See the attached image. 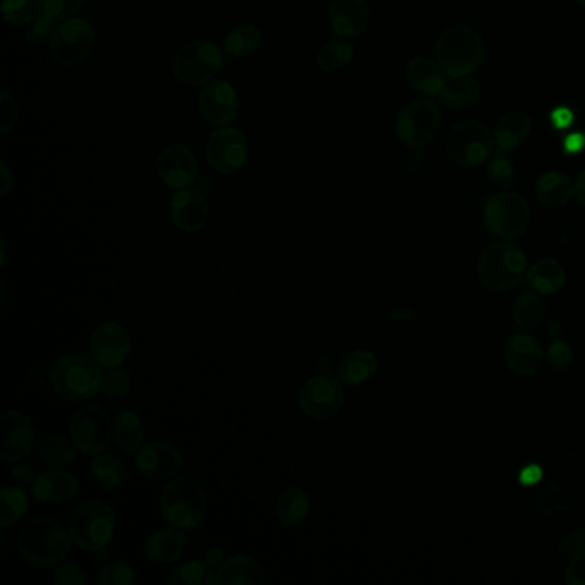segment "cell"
<instances>
[{"instance_id": "obj_1", "label": "cell", "mask_w": 585, "mask_h": 585, "mask_svg": "<svg viewBox=\"0 0 585 585\" xmlns=\"http://www.w3.org/2000/svg\"><path fill=\"white\" fill-rule=\"evenodd\" d=\"M16 544L23 560L35 567L50 568L66 561L74 543L69 529L50 517H37L19 531Z\"/></svg>"}, {"instance_id": "obj_2", "label": "cell", "mask_w": 585, "mask_h": 585, "mask_svg": "<svg viewBox=\"0 0 585 585\" xmlns=\"http://www.w3.org/2000/svg\"><path fill=\"white\" fill-rule=\"evenodd\" d=\"M436 61L450 78L472 76L486 55L484 40L469 26H450L436 40Z\"/></svg>"}, {"instance_id": "obj_3", "label": "cell", "mask_w": 585, "mask_h": 585, "mask_svg": "<svg viewBox=\"0 0 585 585\" xmlns=\"http://www.w3.org/2000/svg\"><path fill=\"white\" fill-rule=\"evenodd\" d=\"M93 357L69 354L55 362L50 369V383L62 399L85 402L102 390L103 374Z\"/></svg>"}, {"instance_id": "obj_4", "label": "cell", "mask_w": 585, "mask_h": 585, "mask_svg": "<svg viewBox=\"0 0 585 585\" xmlns=\"http://www.w3.org/2000/svg\"><path fill=\"white\" fill-rule=\"evenodd\" d=\"M208 512V500L200 484L187 477L170 481L160 495L162 519L181 531L196 529Z\"/></svg>"}, {"instance_id": "obj_5", "label": "cell", "mask_w": 585, "mask_h": 585, "mask_svg": "<svg viewBox=\"0 0 585 585\" xmlns=\"http://www.w3.org/2000/svg\"><path fill=\"white\" fill-rule=\"evenodd\" d=\"M527 275L524 251L510 242H493L477 260V277L484 289L505 292Z\"/></svg>"}, {"instance_id": "obj_6", "label": "cell", "mask_w": 585, "mask_h": 585, "mask_svg": "<svg viewBox=\"0 0 585 585\" xmlns=\"http://www.w3.org/2000/svg\"><path fill=\"white\" fill-rule=\"evenodd\" d=\"M115 525L114 508L103 500H90L74 510L69 520V534L79 549L93 553L112 541Z\"/></svg>"}, {"instance_id": "obj_7", "label": "cell", "mask_w": 585, "mask_h": 585, "mask_svg": "<svg viewBox=\"0 0 585 585\" xmlns=\"http://www.w3.org/2000/svg\"><path fill=\"white\" fill-rule=\"evenodd\" d=\"M224 50L210 40H193L179 47L172 59V73L182 85H208L224 66Z\"/></svg>"}, {"instance_id": "obj_8", "label": "cell", "mask_w": 585, "mask_h": 585, "mask_svg": "<svg viewBox=\"0 0 585 585\" xmlns=\"http://www.w3.org/2000/svg\"><path fill=\"white\" fill-rule=\"evenodd\" d=\"M495 146V138L483 122L462 121L450 129L445 150L455 165L472 169L488 162Z\"/></svg>"}, {"instance_id": "obj_9", "label": "cell", "mask_w": 585, "mask_h": 585, "mask_svg": "<svg viewBox=\"0 0 585 585\" xmlns=\"http://www.w3.org/2000/svg\"><path fill=\"white\" fill-rule=\"evenodd\" d=\"M531 222V208L519 194L498 193L489 198L484 206V224L493 236L501 239H517Z\"/></svg>"}, {"instance_id": "obj_10", "label": "cell", "mask_w": 585, "mask_h": 585, "mask_svg": "<svg viewBox=\"0 0 585 585\" xmlns=\"http://www.w3.org/2000/svg\"><path fill=\"white\" fill-rule=\"evenodd\" d=\"M69 435L79 452L95 457L109 447L114 438V423L100 405H83L71 417Z\"/></svg>"}, {"instance_id": "obj_11", "label": "cell", "mask_w": 585, "mask_h": 585, "mask_svg": "<svg viewBox=\"0 0 585 585\" xmlns=\"http://www.w3.org/2000/svg\"><path fill=\"white\" fill-rule=\"evenodd\" d=\"M95 28L83 18H71L57 26L49 47L55 62L73 67L85 62L95 47Z\"/></svg>"}, {"instance_id": "obj_12", "label": "cell", "mask_w": 585, "mask_h": 585, "mask_svg": "<svg viewBox=\"0 0 585 585\" xmlns=\"http://www.w3.org/2000/svg\"><path fill=\"white\" fill-rule=\"evenodd\" d=\"M441 114L431 100H416L409 103L395 122V134L400 143L409 148L428 146L440 131Z\"/></svg>"}, {"instance_id": "obj_13", "label": "cell", "mask_w": 585, "mask_h": 585, "mask_svg": "<svg viewBox=\"0 0 585 585\" xmlns=\"http://www.w3.org/2000/svg\"><path fill=\"white\" fill-rule=\"evenodd\" d=\"M249 158L248 136L236 127H218L206 141V160L215 172L237 174Z\"/></svg>"}, {"instance_id": "obj_14", "label": "cell", "mask_w": 585, "mask_h": 585, "mask_svg": "<svg viewBox=\"0 0 585 585\" xmlns=\"http://www.w3.org/2000/svg\"><path fill=\"white\" fill-rule=\"evenodd\" d=\"M342 385L330 374H318L309 378L299 392V407L314 421H325L337 416L344 407Z\"/></svg>"}, {"instance_id": "obj_15", "label": "cell", "mask_w": 585, "mask_h": 585, "mask_svg": "<svg viewBox=\"0 0 585 585\" xmlns=\"http://www.w3.org/2000/svg\"><path fill=\"white\" fill-rule=\"evenodd\" d=\"M198 107H200L201 117L210 126L218 129V127L230 126L236 121L241 110V100L234 86L222 79H215L201 90Z\"/></svg>"}, {"instance_id": "obj_16", "label": "cell", "mask_w": 585, "mask_h": 585, "mask_svg": "<svg viewBox=\"0 0 585 585\" xmlns=\"http://www.w3.org/2000/svg\"><path fill=\"white\" fill-rule=\"evenodd\" d=\"M90 352L102 368H119L131 352V337L121 323L105 321L91 333Z\"/></svg>"}, {"instance_id": "obj_17", "label": "cell", "mask_w": 585, "mask_h": 585, "mask_svg": "<svg viewBox=\"0 0 585 585\" xmlns=\"http://www.w3.org/2000/svg\"><path fill=\"white\" fill-rule=\"evenodd\" d=\"M160 181L170 189L181 191L193 186L198 179V160L193 151L181 143L165 146L157 158Z\"/></svg>"}, {"instance_id": "obj_18", "label": "cell", "mask_w": 585, "mask_h": 585, "mask_svg": "<svg viewBox=\"0 0 585 585\" xmlns=\"http://www.w3.org/2000/svg\"><path fill=\"white\" fill-rule=\"evenodd\" d=\"M134 465L141 476L151 481H167L181 472V452L165 441H151L136 452Z\"/></svg>"}, {"instance_id": "obj_19", "label": "cell", "mask_w": 585, "mask_h": 585, "mask_svg": "<svg viewBox=\"0 0 585 585\" xmlns=\"http://www.w3.org/2000/svg\"><path fill=\"white\" fill-rule=\"evenodd\" d=\"M35 448V429L21 412L6 411L2 414V441L0 462L14 464L25 459Z\"/></svg>"}, {"instance_id": "obj_20", "label": "cell", "mask_w": 585, "mask_h": 585, "mask_svg": "<svg viewBox=\"0 0 585 585\" xmlns=\"http://www.w3.org/2000/svg\"><path fill=\"white\" fill-rule=\"evenodd\" d=\"M210 215V206L205 194L196 187H186L172 196L170 200V217L177 229L193 234L205 227Z\"/></svg>"}, {"instance_id": "obj_21", "label": "cell", "mask_w": 585, "mask_h": 585, "mask_svg": "<svg viewBox=\"0 0 585 585\" xmlns=\"http://www.w3.org/2000/svg\"><path fill=\"white\" fill-rule=\"evenodd\" d=\"M78 479L71 472L62 469H50V471L38 474L35 483L31 484L33 496L45 505L59 507L67 501L73 500L78 495Z\"/></svg>"}, {"instance_id": "obj_22", "label": "cell", "mask_w": 585, "mask_h": 585, "mask_svg": "<svg viewBox=\"0 0 585 585\" xmlns=\"http://www.w3.org/2000/svg\"><path fill=\"white\" fill-rule=\"evenodd\" d=\"M328 19L337 37H359L368 26V2L366 0H332L328 9Z\"/></svg>"}, {"instance_id": "obj_23", "label": "cell", "mask_w": 585, "mask_h": 585, "mask_svg": "<svg viewBox=\"0 0 585 585\" xmlns=\"http://www.w3.org/2000/svg\"><path fill=\"white\" fill-rule=\"evenodd\" d=\"M505 361L510 371L520 376H532L543 361V347L529 333H515L505 345Z\"/></svg>"}, {"instance_id": "obj_24", "label": "cell", "mask_w": 585, "mask_h": 585, "mask_svg": "<svg viewBox=\"0 0 585 585\" xmlns=\"http://www.w3.org/2000/svg\"><path fill=\"white\" fill-rule=\"evenodd\" d=\"M447 76L440 62L429 57H414L405 67V78L409 85L426 97H438L443 86L447 85Z\"/></svg>"}, {"instance_id": "obj_25", "label": "cell", "mask_w": 585, "mask_h": 585, "mask_svg": "<svg viewBox=\"0 0 585 585\" xmlns=\"http://www.w3.org/2000/svg\"><path fill=\"white\" fill-rule=\"evenodd\" d=\"M186 536L177 527H162L153 532L145 544L146 560L158 565H167L181 558L186 549Z\"/></svg>"}, {"instance_id": "obj_26", "label": "cell", "mask_w": 585, "mask_h": 585, "mask_svg": "<svg viewBox=\"0 0 585 585\" xmlns=\"http://www.w3.org/2000/svg\"><path fill=\"white\" fill-rule=\"evenodd\" d=\"M265 584V572L258 561L248 555H236L215 570V585Z\"/></svg>"}, {"instance_id": "obj_27", "label": "cell", "mask_w": 585, "mask_h": 585, "mask_svg": "<svg viewBox=\"0 0 585 585\" xmlns=\"http://www.w3.org/2000/svg\"><path fill=\"white\" fill-rule=\"evenodd\" d=\"M531 129V117L525 112H522V110L508 112L496 124L495 133H493L496 148L503 151H512L515 148H519L525 139L529 138Z\"/></svg>"}, {"instance_id": "obj_28", "label": "cell", "mask_w": 585, "mask_h": 585, "mask_svg": "<svg viewBox=\"0 0 585 585\" xmlns=\"http://www.w3.org/2000/svg\"><path fill=\"white\" fill-rule=\"evenodd\" d=\"M378 371V359L371 350H352L342 359L338 366V378L345 385L356 386L368 383Z\"/></svg>"}, {"instance_id": "obj_29", "label": "cell", "mask_w": 585, "mask_h": 585, "mask_svg": "<svg viewBox=\"0 0 585 585\" xmlns=\"http://www.w3.org/2000/svg\"><path fill=\"white\" fill-rule=\"evenodd\" d=\"M567 282V273L555 260H541L527 270V284L541 296L556 294Z\"/></svg>"}, {"instance_id": "obj_30", "label": "cell", "mask_w": 585, "mask_h": 585, "mask_svg": "<svg viewBox=\"0 0 585 585\" xmlns=\"http://www.w3.org/2000/svg\"><path fill=\"white\" fill-rule=\"evenodd\" d=\"M481 98V88L479 83L472 76H462V78H452L443 86V90L438 95L443 107L450 110L465 109V107H474Z\"/></svg>"}, {"instance_id": "obj_31", "label": "cell", "mask_w": 585, "mask_h": 585, "mask_svg": "<svg viewBox=\"0 0 585 585\" xmlns=\"http://www.w3.org/2000/svg\"><path fill=\"white\" fill-rule=\"evenodd\" d=\"M536 196L546 206L567 205L575 196V184L563 172H548L537 182Z\"/></svg>"}, {"instance_id": "obj_32", "label": "cell", "mask_w": 585, "mask_h": 585, "mask_svg": "<svg viewBox=\"0 0 585 585\" xmlns=\"http://www.w3.org/2000/svg\"><path fill=\"white\" fill-rule=\"evenodd\" d=\"M311 501L301 486H289L275 503V513L282 524L294 527L308 517Z\"/></svg>"}, {"instance_id": "obj_33", "label": "cell", "mask_w": 585, "mask_h": 585, "mask_svg": "<svg viewBox=\"0 0 585 585\" xmlns=\"http://www.w3.org/2000/svg\"><path fill=\"white\" fill-rule=\"evenodd\" d=\"M37 453L43 464L50 469H64L76 460L78 447L66 436L49 435L38 443Z\"/></svg>"}, {"instance_id": "obj_34", "label": "cell", "mask_w": 585, "mask_h": 585, "mask_svg": "<svg viewBox=\"0 0 585 585\" xmlns=\"http://www.w3.org/2000/svg\"><path fill=\"white\" fill-rule=\"evenodd\" d=\"M114 440L124 453H136L143 447L145 428L134 411H121L114 419Z\"/></svg>"}, {"instance_id": "obj_35", "label": "cell", "mask_w": 585, "mask_h": 585, "mask_svg": "<svg viewBox=\"0 0 585 585\" xmlns=\"http://www.w3.org/2000/svg\"><path fill=\"white\" fill-rule=\"evenodd\" d=\"M91 476L102 488L117 489L127 481V467L121 459L109 453H100L91 460Z\"/></svg>"}, {"instance_id": "obj_36", "label": "cell", "mask_w": 585, "mask_h": 585, "mask_svg": "<svg viewBox=\"0 0 585 585\" xmlns=\"http://www.w3.org/2000/svg\"><path fill=\"white\" fill-rule=\"evenodd\" d=\"M263 35L254 25H239L227 33L224 38V50L237 59H244L254 54L261 45Z\"/></svg>"}, {"instance_id": "obj_37", "label": "cell", "mask_w": 585, "mask_h": 585, "mask_svg": "<svg viewBox=\"0 0 585 585\" xmlns=\"http://www.w3.org/2000/svg\"><path fill=\"white\" fill-rule=\"evenodd\" d=\"M30 510V500L23 486H6L0 493V525L6 529L18 524Z\"/></svg>"}, {"instance_id": "obj_38", "label": "cell", "mask_w": 585, "mask_h": 585, "mask_svg": "<svg viewBox=\"0 0 585 585\" xmlns=\"http://www.w3.org/2000/svg\"><path fill=\"white\" fill-rule=\"evenodd\" d=\"M512 316L515 325L522 330L536 328L543 323L546 316V302L543 301V297L532 292L522 294L513 304Z\"/></svg>"}, {"instance_id": "obj_39", "label": "cell", "mask_w": 585, "mask_h": 585, "mask_svg": "<svg viewBox=\"0 0 585 585\" xmlns=\"http://www.w3.org/2000/svg\"><path fill=\"white\" fill-rule=\"evenodd\" d=\"M354 57V47L347 40H332L321 47L316 64L325 73H335L349 66Z\"/></svg>"}, {"instance_id": "obj_40", "label": "cell", "mask_w": 585, "mask_h": 585, "mask_svg": "<svg viewBox=\"0 0 585 585\" xmlns=\"http://www.w3.org/2000/svg\"><path fill=\"white\" fill-rule=\"evenodd\" d=\"M167 582L170 585H213L215 570L208 567L205 561H186L175 568Z\"/></svg>"}, {"instance_id": "obj_41", "label": "cell", "mask_w": 585, "mask_h": 585, "mask_svg": "<svg viewBox=\"0 0 585 585\" xmlns=\"http://www.w3.org/2000/svg\"><path fill=\"white\" fill-rule=\"evenodd\" d=\"M488 177L496 187L508 191L517 182V170L510 158V151L498 150L488 160Z\"/></svg>"}, {"instance_id": "obj_42", "label": "cell", "mask_w": 585, "mask_h": 585, "mask_svg": "<svg viewBox=\"0 0 585 585\" xmlns=\"http://www.w3.org/2000/svg\"><path fill=\"white\" fill-rule=\"evenodd\" d=\"M45 0H2V16L11 25L31 23L43 11Z\"/></svg>"}, {"instance_id": "obj_43", "label": "cell", "mask_w": 585, "mask_h": 585, "mask_svg": "<svg viewBox=\"0 0 585 585\" xmlns=\"http://www.w3.org/2000/svg\"><path fill=\"white\" fill-rule=\"evenodd\" d=\"M133 380L127 369L114 368L110 369L109 374L103 376L102 390L109 399H122L127 393L131 392Z\"/></svg>"}, {"instance_id": "obj_44", "label": "cell", "mask_w": 585, "mask_h": 585, "mask_svg": "<svg viewBox=\"0 0 585 585\" xmlns=\"http://www.w3.org/2000/svg\"><path fill=\"white\" fill-rule=\"evenodd\" d=\"M136 579L134 570L126 561H114L107 567H103L98 573L100 585H131Z\"/></svg>"}, {"instance_id": "obj_45", "label": "cell", "mask_w": 585, "mask_h": 585, "mask_svg": "<svg viewBox=\"0 0 585 585\" xmlns=\"http://www.w3.org/2000/svg\"><path fill=\"white\" fill-rule=\"evenodd\" d=\"M86 0H45L42 13L54 19L55 23H64L71 16L79 13V9L85 6Z\"/></svg>"}, {"instance_id": "obj_46", "label": "cell", "mask_w": 585, "mask_h": 585, "mask_svg": "<svg viewBox=\"0 0 585 585\" xmlns=\"http://www.w3.org/2000/svg\"><path fill=\"white\" fill-rule=\"evenodd\" d=\"M18 103L14 100L11 91H0V133L7 134L13 131L18 122Z\"/></svg>"}, {"instance_id": "obj_47", "label": "cell", "mask_w": 585, "mask_h": 585, "mask_svg": "<svg viewBox=\"0 0 585 585\" xmlns=\"http://www.w3.org/2000/svg\"><path fill=\"white\" fill-rule=\"evenodd\" d=\"M54 19H50L45 14H38L37 18L31 21V26L26 31V40L31 45H40V43L50 42L54 35Z\"/></svg>"}, {"instance_id": "obj_48", "label": "cell", "mask_w": 585, "mask_h": 585, "mask_svg": "<svg viewBox=\"0 0 585 585\" xmlns=\"http://www.w3.org/2000/svg\"><path fill=\"white\" fill-rule=\"evenodd\" d=\"M52 580L57 585L88 584V577H86L85 570L79 567V565H76V563H61L59 568H55Z\"/></svg>"}, {"instance_id": "obj_49", "label": "cell", "mask_w": 585, "mask_h": 585, "mask_svg": "<svg viewBox=\"0 0 585 585\" xmlns=\"http://www.w3.org/2000/svg\"><path fill=\"white\" fill-rule=\"evenodd\" d=\"M548 362L556 371H563L572 362V349L565 340H553L548 347Z\"/></svg>"}, {"instance_id": "obj_50", "label": "cell", "mask_w": 585, "mask_h": 585, "mask_svg": "<svg viewBox=\"0 0 585 585\" xmlns=\"http://www.w3.org/2000/svg\"><path fill=\"white\" fill-rule=\"evenodd\" d=\"M565 579L570 585H585V549L572 556V560L568 563Z\"/></svg>"}, {"instance_id": "obj_51", "label": "cell", "mask_w": 585, "mask_h": 585, "mask_svg": "<svg viewBox=\"0 0 585 585\" xmlns=\"http://www.w3.org/2000/svg\"><path fill=\"white\" fill-rule=\"evenodd\" d=\"M585 549V529H577L572 534L563 537L560 543V551L563 555H577Z\"/></svg>"}, {"instance_id": "obj_52", "label": "cell", "mask_w": 585, "mask_h": 585, "mask_svg": "<svg viewBox=\"0 0 585 585\" xmlns=\"http://www.w3.org/2000/svg\"><path fill=\"white\" fill-rule=\"evenodd\" d=\"M37 476L38 474H35L30 465L14 464L13 469H11V477H13L14 483L18 484V486H23V488L35 483Z\"/></svg>"}, {"instance_id": "obj_53", "label": "cell", "mask_w": 585, "mask_h": 585, "mask_svg": "<svg viewBox=\"0 0 585 585\" xmlns=\"http://www.w3.org/2000/svg\"><path fill=\"white\" fill-rule=\"evenodd\" d=\"M541 477H543V469L539 465H529L520 472V483L524 486H534L541 481Z\"/></svg>"}, {"instance_id": "obj_54", "label": "cell", "mask_w": 585, "mask_h": 585, "mask_svg": "<svg viewBox=\"0 0 585 585\" xmlns=\"http://www.w3.org/2000/svg\"><path fill=\"white\" fill-rule=\"evenodd\" d=\"M225 553L224 549L218 548V546H212V548L206 551L205 563L212 570H218V568L224 565Z\"/></svg>"}, {"instance_id": "obj_55", "label": "cell", "mask_w": 585, "mask_h": 585, "mask_svg": "<svg viewBox=\"0 0 585 585\" xmlns=\"http://www.w3.org/2000/svg\"><path fill=\"white\" fill-rule=\"evenodd\" d=\"M405 167L409 172H419L424 167V157L416 151V148H412L407 155H405Z\"/></svg>"}, {"instance_id": "obj_56", "label": "cell", "mask_w": 585, "mask_h": 585, "mask_svg": "<svg viewBox=\"0 0 585 585\" xmlns=\"http://www.w3.org/2000/svg\"><path fill=\"white\" fill-rule=\"evenodd\" d=\"M0 170H2V191H0V194H2V196H7L9 191H11V187H13L14 175L13 172H11V169H9L6 160L0 162Z\"/></svg>"}, {"instance_id": "obj_57", "label": "cell", "mask_w": 585, "mask_h": 585, "mask_svg": "<svg viewBox=\"0 0 585 585\" xmlns=\"http://www.w3.org/2000/svg\"><path fill=\"white\" fill-rule=\"evenodd\" d=\"M565 146H567V151H570V153H579L585 146V136H582V134L568 136Z\"/></svg>"}, {"instance_id": "obj_58", "label": "cell", "mask_w": 585, "mask_h": 585, "mask_svg": "<svg viewBox=\"0 0 585 585\" xmlns=\"http://www.w3.org/2000/svg\"><path fill=\"white\" fill-rule=\"evenodd\" d=\"M194 184H196V189H198V191H201V193L203 194L213 193V189H215L213 179L212 177H208V175H205V177H198Z\"/></svg>"}, {"instance_id": "obj_59", "label": "cell", "mask_w": 585, "mask_h": 585, "mask_svg": "<svg viewBox=\"0 0 585 585\" xmlns=\"http://www.w3.org/2000/svg\"><path fill=\"white\" fill-rule=\"evenodd\" d=\"M553 121L558 127H567L572 122V114L568 110H555L553 112Z\"/></svg>"}, {"instance_id": "obj_60", "label": "cell", "mask_w": 585, "mask_h": 585, "mask_svg": "<svg viewBox=\"0 0 585 585\" xmlns=\"http://www.w3.org/2000/svg\"><path fill=\"white\" fill-rule=\"evenodd\" d=\"M575 196L585 206V170L584 172H580L577 181H575Z\"/></svg>"}, {"instance_id": "obj_61", "label": "cell", "mask_w": 585, "mask_h": 585, "mask_svg": "<svg viewBox=\"0 0 585 585\" xmlns=\"http://www.w3.org/2000/svg\"><path fill=\"white\" fill-rule=\"evenodd\" d=\"M577 2H579L580 6L585 7V0H577Z\"/></svg>"}]
</instances>
